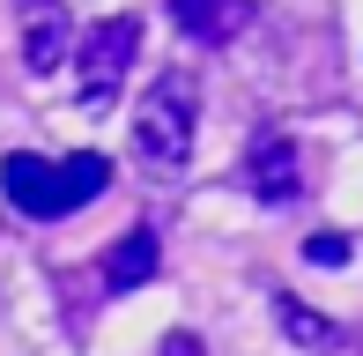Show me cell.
Wrapping results in <instances>:
<instances>
[{"mask_svg": "<svg viewBox=\"0 0 363 356\" xmlns=\"http://www.w3.org/2000/svg\"><path fill=\"white\" fill-rule=\"evenodd\" d=\"M60 171H67V201H74V208H89L96 193L111 186V164H104V156H96V149H82V156H67V164H60Z\"/></svg>", "mask_w": 363, "mask_h": 356, "instance_id": "obj_9", "label": "cell"}, {"mask_svg": "<svg viewBox=\"0 0 363 356\" xmlns=\"http://www.w3.org/2000/svg\"><path fill=\"white\" fill-rule=\"evenodd\" d=\"M15 8H23V67L52 74L67 60V15H60V0H15Z\"/></svg>", "mask_w": 363, "mask_h": 356, "instance_id": "obj_6", "label": "cell"}, {"mask_svg": "<svg viewBox=\"0 0 363 356\" xmlns=\"http://www.w3.org/2000/svg\"><path fill=\"white\" fill-rule=\"evenodd\" d=\"M0 193H8L23 216H38V223H60L67 216V171L60 164H45V156H30V149H15L8 164H0Z\"/></svg>", "mask_w": 363, "mask_h": 356, "instance_id": "obj_3", "label": "cell"}, {"mask_svg": "<svg viewBox=\"0 0 363 356\" xmlns=\"http://www.w3.org/2000/svg\"><path fill=\"white\" fill-rule=\"evenodd\" d=\"M274 312H282V334L296 349H341V334H334V319H319V312H304L296 297H274Z\"/></svg>", "mask_w": 363, "mask_h": 356, "instance_id": "obj_8", "label": "cell"}, {"mask_svg": "<svg viewBox=\"0 0 363 356\" xmlns=\"http://www.w3.org/2000/svg\"><path fill=\"white\" fill-rule=\"evenodd\" d=\"M171 23L193 45H238L252 23V0H171Z\"/></svg>", "mask_w": 363, "mask_h": 356, "instance_id": "obj_5", "label": "cell"}, {"mask_svg": "<svg viewBox=\"0 0 363 356\" xmlns=\"http://www.w3.org/2000/svg\"><path fill=\"white\" fill-rule=\"evenodd\" d=\"M245 186L259 201H296L304 193V149H296V134H259L245 149Z\"/></svg>", "mask_w": 363, "mask_h": 356, "instance_id": "obj_4", "label": "cell"}, {"mask_svg": "<svg viewBox=\"0 0 363 356\" xmlns=\"http://www.w3.org/2000/svg\"><path fill=\"white\" fill-rule=\"evenodd\" d=\"M156 356H208V349H201V342H193V334H171V342H163Z\"/></svg>", "mask_w": 363, "mask_h": 356, "instance_id": "obj_11", "label": "cell"}, {"mask_svg": "<svg viewBox=\"0 0 363 356\" xmlns=\"http://www.w3.org/2000/svg\"><path fill=\"white\" fill-rule=\"evenodd\" d=\"M134 156L148 171H186L193 164V141H201V82H193L186 67H163L156 82L134 96Z\"/></svg>", "mask_w": 363, "mask_h": 356, "instance_id": "obj_1", "label": "cell"}, {"mask_svg": "<svg viewBox=\"0 0 363 356\" xmlns=\"http://www.w3.org/2000/svg\"><path fill=\"white\" fill-rule=\"evenodd\" d=\"M134 52H141V15H104V23L82 38V60H74L82 96H89V104H111V89L126 82Z\"/></svg>", "mask_w": 363, "mask_h": 356, "instance_id": "obj_2", "label": "cell"}, {"mask_svg": "<svg viewBox=\"0 0 363 356\" xmlns=\"http://www.w3.org/2000/svg\"><path fill=\"white\" fill-rule=\"evenodd\" d=\"M304 260L341 267V260H349V238H341V230H311V238H304Z\"/></svg>", "mask_w": 363, "mask_h": 356, "instance_id": "obj_10", "label": "cell"}, {"mask_svg": "<svg viewBox=\"0 0 363 356\" xmlns=\"http://www.w3.org/2000/svg\"><path fill=\"white\" fill-rule=\"evenodd\" d=\"M156 260H163V252H156V230H141V223H134V230H126L119 245L104 252V289L119 297V289L148 282V274H156Z\"/></svg>", "mask_w": 363, "mask_h": 356, "instance_id": "obj_7", "label": "cell"}]
</instances>
